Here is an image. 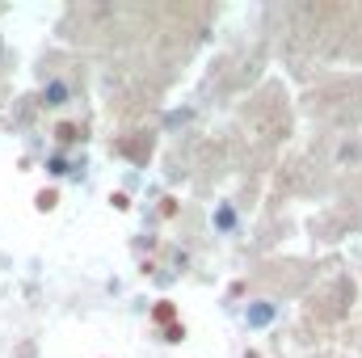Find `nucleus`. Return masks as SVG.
<instances>
[]
</instances>
